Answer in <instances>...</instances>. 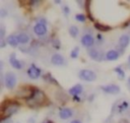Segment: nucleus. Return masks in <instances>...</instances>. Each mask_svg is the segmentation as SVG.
I'll list each match as a JSON object with an SVG mask.
<instances>
[{
  "label": "nucleus",
  "instance_id": "c756f323",
  "mask_svg": "<svg viewBox=\"0 0 130 123\" xmlns=\"http://www.w3.org/2000/svg\"><path fill=\"white\" fill-rule=\"evenodd\" d=\"M77 3H78V5H79L81 8L85 9V4H86V1H79V0H77Z\"/></svg>",
  "mask_w": 130,
  "mask_h": 123
},
{
  "label": "nucleus",
  "instance_id": "9b49d317",
  "mask_svg": "<svg viewBox=\"0 0 130 123\" xmlns=\"http://www.w3.org/2000/svg\"><path fill=\"white\" fill-rule=\"evenodd\" d=\"M129 43H130V35L129 34H124V35H122L120 38H119V41H118V47H119V52L120 51H124L127 47H128V45H129Z\"/></svg>",
  "mask_w": 130,
  "mask_h": 123
},
{
  "label": "nucleus",
  "instance_id": "f8f14e48",
  "mask_svg": "<svg viewBox=\"0 0 130 123\" xmlns=\"http://www.w3.org/2000/svg\"><path fill=\"white\" fill-rule=\"evenodd\" d=\"M51 63L55 66H63L66 65V59L59 53H55L51 57Z\"/></svg>",
  "mask_w": 130,
  "mask_h": 123
},
{
  "label": "nucleus",
  "instance_id": "6e6552de",
  "mask_svg": "<svg viewBox=\"0 0 130 123\" xmlns=\"http://www.w3.org/2000/svg\"><path fill=\"white\" fill-rule=\"evenodd\" d=\"M26 74L31 79H38L42 74V69L40 67H38L36 64L31 63L26 70Z\"/></svg>",
  "mask_w": 130,
  "mask_h": 123
},
{
  "label": "nucleus",
  "instance_id": "4468645a",
  "mask_svg": "<svg viewBox=\"0 0 130 123\" xmlns=\"http://www.w3.org/2000/svg\"><path fill=\"white\" fill-rule=\"evenodd\" d=\"M73 116V111L71 108H68V107H64V108H61L59 110V117L63 120H66V119H69Z\"/></svg>",
  "mask_w": 130,
  "mask_h": 123
},
{
  "label": "nucleus",
  "instance_id": "dca6fc26",
  "mask_svg": "<svg viewBox=\"0 0 130 123\" xmlns=\"http://www.w3.org/2000/svg\"><path fill=\"white\" fill-rule=\"evenodd\" d=\"M82 91H83V86H82V84H80V83H77V84L73 85L72 87H70V88L68 89V94H69L70 96H72V97L79 96Z\"/></svg>",
  "mask_w": 130,
  "mask_h": 123
},
{
  "label": "nucleus",
  "instance_id": "c85d7f7f",
  "mask_svg": "<svg viewBox=\"0 0 130 123\" xmlns=\"http://www.w3.org/2000/svg\"><path fill=\"white\" fill-rule=\"evenodd\" d=\"M5 27L3 25H1L0 27V40H5Z\"/></svg>",
  "mask_w": 130,
  "mask_h": 123
},
{
  "label": "nucleus",
  "instance_id": "b1692460",
  "mask_svg": "<svg viewBox=\"0 0 130 123\" xmlns=\"http://www.w3.org/2000/svg\"><path fill=\"white\" fill-rule=\"evenodd\" d=\"M41 4H42V1H40V0H30V1L27 2V5H28L30 8H32V9H35V8H37V7H39V6H41Z\"/></svg>",
  "mask_w": 130,
  "mask_h": 123
},
{
  "label": "nucleus",
  "instance_id": "393cba45",
  "mask_svg": "<svg viewBox=\"0 0 130 123\" xmlns=\"http://www.w3.org/2000/svg\"><path fill=\"white\" fill-rule=\"evenodd\" d=\"M86 15L84 14V13H77L76 15H75V19L78 21V22H85L86 21Z\"/></svg>",
  "mask_w": 130,
  "mask_h": 123
},
{
  "label": "nucleus",
  "instance_id": "f03ea898",
  "mask_svg": "<svg viewBox=\"0 0 130 123\" xmlns=\"http://www.w3.org/2000/svg\"><path fill=\"white\" fill-rule=\"evenodd\" d=\"M25 104L27 105V107H29L31 109L43 107L47 104V96L42 89H40L38 87H35L32 96L28 100L25 101Z\"/></svg>",
  "mask_w": 130,
  "mask_h": 123
},
{
  "label": "nucleus",
  "instance_id": "2eb2a0df",
  "mask_svg": "<svg viewBox=\"0 0 130 123\" xmlns=\"http://www.w3.org/2000/svg\"><path fill=\"white\" fill-rule=\"evenodd\" d=\"M42 77H43V79H44L46 82H48L49 84H53V85H56V86H60V83L58 82V80H57L50 72L44 73V74L42 75Z\"/></svg>",
  "mask_w": 130,
  "mask_h": 123
},
{
  "label": "nucleus",
  "instance_id": "aec40b11",
  "mask_svg": "<svg viewBox=\"0 0 130 123\" xmlns=\"http://www.w3.org/2000/svg\"><path fill=\"white\" fill-rule=\"evenodd\" d=\"M94 28L102 32V33H106V32H110L112 29V27L108 24L102 23V22H94Z\"/></svg>",
  "mask_w": 130,
  "mask_h": 123
},
{
  "label": "nucleus",
  "instance_id": "a878e982",
  "mask_svg": "<svg viewBox=\"0 0 130 123\" xmlns=\"http://www.w3.org/2000/svg\"><path fill=\"white\" fill-rule=\"evenodd\" d=\"M79 56V47H74L70 52V57L72 59H76Z\"/></svg>",
  "mask_w": 130,
  "mask_h": 123
},
{
  "label": "nucleus",
  "instance_id": "4c0bfd02",
  "mask_svg": "<svg viewBox=\"0 0 130 123\" xmlns=\"http://www.w3.org/2000/svg\"><path fill=\"white\" fill-rule=\"evenodd\" d=\"M42 123H54L52 120H49V119H47V120H45V121H43Z\"/></svg>",
  "mask_w": 130,
  "mask_h": 123
},
{
  "label": "nucleus",
  "instance_id": "58836bf2",
  "mask_svg": "<svg viewBox=\"0 0 130 123\" xmlns=\"http://www.w3.org/2000/svg\"><path fill=\"white\" fill-rule=\"evenodd\" d=\"M54 3H55V4H60V3H61V1H60V0H55V1H54Z\"/></svg>",
  "mask_w": 130,
  "mask_h": 123
},
{
  "label": "nucleus",
  "instance_id": "473e14b6",
  "mask_svg": "<svg viewBox=\"0 0 130 123\" xmlns=\"http://www.w3.org/2000/svg\"><path fill=\"white\" fill-rule=\"evenodd\" d=\"M6 40H0V48H4L6 46Z\"/></svg>",
  "mask_w": 130,
  "mask_h": 123
},
{
  "label": "nucleus",
  "instance_id": "c9c22d12",
  "mask_svg": "<svg viewBox=\"0 0 130 123\" xmlns=\"http://www.w3.org/2000/svg\"><path fill=\"white\" fill-rule=\"evenodd\" d=\"M118 123H129V121H128L127 119H121Z\"/></svg>",
  "mask_w": 130,
  "mask_h": 123
},
{
  "label": "nucleus",
  "instance_id": "0eeeda50",
  "mask_svg": "<svg viewBox=\"0 0 130 123\" xmlns=\"http://www.w3.org/2000/svg\"><path fill=\"white\" fill-rule=\"evenodd\" d=\"M100 88L104 94H107V95H118L120 93V90H121L120 86L118 84H115V83L101 85Z\"/></svg>",
  "mask_w": 130,
  "mask_h": 123
},
{
  "label": "nucleus",
  "instance_id": "ddd939ff",
  "mask_svg": "<svg viewBox=\"0 0 130 123\" xmlns=\"http://www.w3.org/2000/svg\"><path fill=\"white\" fill-rule=\"evenodd\" d=\"M9 63L10 65L14 68V69H17V70H20L22 68V63L17 59L15 53H11L10 56H9Z\"/></svg>",
  "mask_w": 130,
  "mask_h": 123
},
{
  "label": "nucleus",
  "instance_id": "7c9ffc66",
  "mask_svg": "<svg viewBox=\"0 0 130 123\" xmlns=\"http://www.w3.org/2000/svg\"><path fill=\"white\" fill-rule=\"evenodd\" d=\"M6 15H7L6 10H5L4 8H1V9H0V16H1V17H5Z\"/></svg>",
  "mask_w": 130,
  "mask_h": 123
},
{
  "label": "nucleus",
  "instance_id": "cd10ccee",
  "mask_svg": "<svg viewBox=\"0 0 130 123\" xmlns=\"http://www.w3.org/2000/svg\"><path fill=\"white\" fill-rule=\"evenodd\" d=\"M52 44H53V47L55 48V49H57V50H59L60 49V41L58 40V39H54L53 40V42H52Z\"/></svg>",
  "mask_w": 130,
  "mask_h": 123
},
{
  "label": "nucleus",
  "instance_id": "f3484780",
  "mask_svg": "<svg viewBox=\"0 0 130 123\" xmlns=\"http://www.w3.org/2000/svg\"><path fill=\"white\" fill-rule=\"evenodd\" d=\"M5 40H6L7 45L11 46L12 48H16V47L18 46V44H19V42H18V38H17V35H14V34H11V35L7 36Z\"/></svg>",
  "mask_w": 130,
  "mask_h": 123
},
{
  "label": "nucleus",
  "instance_id": "1a4fd4ad",
  "mask_svg": "<svg viewBox=\"0 0 130 123\" xmlns=\"http://www.w3.org/2000/svg\"><path fill=\"white\" fill-rule=\"evenodd\" d=\"M80 43L84 48L90 49L94 45V38L90 34H84L80 39Z\"/></svg>",
  "mask_w": 130,
  "mask_h": 123
},
{
  "label": "nucleus",
  "instance_id": "ea45409f",
  "mask_svg": "<svg viewBox=\"0 0 130 123\" xmlns=\"http://www.w3.org/2000/svg\"><path fill=\"white\" fill-rule=\"evenodd\" d=\"M127 83H128V85L130 86V76L128 77V79H127Z\"/></svg>",
  "mask_w": 130,
  "mask_h": 123
},
{
  "label": "nucleus",
  "instance_id": "72a5a7b5",
  "mask_svg": "<svg viewBox=\"0 0 130 123\" xmlns=\"http://www.w3.org/2000/svg\"><path fill=\"white\" fill-rule=\"evenodd\" d=\"M72 100L76 103H80L81 102V99L79 98V96H76V97H72Z\"/></svg>",
  "mask_w": 130,
  "mask_h": 123
},
{
  "label": "nucleus",
  "instance_id": "39448f33",
  "mask_svg": "<svg viewBox=\"0 0 130 123\" xmlns=\"http://www.w3.org/2000/svg\"><path fill=\"white\" fill-rule=\"evenodd\" d=\"M78 77L81 80L91 82V81H94L96 79V74L94 71H92L90 69H81L78 72Z\"/></svg>",
  "mask_w": 130,
  "mask_h": 123
},
{
  "label": "nucleus",
  "instance_id": "4be33fe9",
  "mask_svg": "<svg viewBox=\"0 0 130 123\" xmlns=\"http://www.w3.org/2000/svg\"><path fill=\"white\" fill-rule=\"evenodd\" d=\"M116 106H117L118 112H119V113H122V112H124L125 110H127V108H128L129 105H128V103H127L126 101H122V102L117 103Z\"/></svg>",
  "mask_w": 130,
  "mask_h": 123
},
{
  "label": "nucleus",
  "instance_id": "a211bd4d",
  "mask_svg": "<svg viewBox=\"0 0 130 123\" xmlns=\"http://www.w3.org/2000/svg\"><path fill=\"white\" fill-rule=\"evenodd\" d=\"M119 57H120V52L118 50H114V49L113 50H109L105 55V58L108 61H115Z\"/></svg>",
  "mask_w": 130,
  "mask_h": 123
},
{
  "label": "nucleus",
  "instance_id": "f257e3e1",
  "mask_svg": "<svg viewBox=\"0 0 130 123\" xmlns=\"http://www.w3.org/2000/svg\"><path fill=\"white\" fill-rule=\"evenodd\" d=\"M20 109V103L16 100H5L1 104V114H0V121L10 119V117L16 114Z\"/></svg>",
  "mask_w": 130,
  "mask_h": 123
},
{
  "label": "nucleus",
  "instance_id": "412c9836",
  "mask_svg": "<svg viewBox=\"0 0 130 123\" xmlns=\"http://www.w3.org/2000/svg\"><path fill=\"white\" fill-rule=\"evenodd\" d=\"M113 70H114V72L117 74L119 80H124V79H125L126 74H125V71H124V69L122 68V66H116Z\"/></svg>",
  "mask_w": 130,
  "mask_h": 123
},
{
  "label": "nucleus",
  "instance_id": "9d476101",
  "mask_svg": "<svg viewBox=\"0 0 130 123\" xmlns=\"http://www.w3.org/2000/svg\"><path fill=\"white\" fill-rule=\"evenodd\" d=\"M32 29H34V33H35L38 37H43V36H45V35L47 34V32H48L47 24H45V23H43V22H40V21H38V22L34 25Z\"/></svg>",
  "mask_w": 130,
  "mask_h": 123
},
{
  "label": "nucleus",
  "instance_id": "2f4dec72",
  "mask_svg": "<svg viewBox=\"0 0 130 123\" xmlns=\"http://www.w3.org/2000/svg\"><path fill=\"white\" fill-rule=\"evenodd\" d=\"M95 39H96V42H102V41L104 40V38H103V36H102L101 34H98Z\"/></svg>",
  "mask_w": 130,
  "mask_h": 123
},
{
  "label": "nucleus",
  "instance_id": "f704fd0d",
  "mask_svg": "<svg viewBox=\"0 0 130 123\" xmlns=\"http://www.w3.org/2000/svg\"><path fill=\"white\" fill-rule=\"evenodd\" d=\"M0 123H11V119H6L3 121H0Z\"/></svg>",
  "mask_w": 130,
  "mask_h": 123
},
{
  "label": "nucleus",
  "instance_id": "423d86ee",
  "mask_svg": "<svg viewBox=\"0 0 130 123\" xmlns=\"http://www.w3.org/2000/svg\"><path fill=\"white\" fill-rule=\"evenodd\" d=\"M87 55L89 56V58H91L92 60L96 61V62H102L104 61L106 58H105V55L101 50L99 49H95V48H90L87 50Z\"/></svg>",
  "mask_w": 130,
  "mask_h": 123
},
{
  "label": "nucleus",
  "instance_id": "a19ab883",
  "mask_svg": "<svg viewBox=\"0 0 130 123\" xmlns=\"http://www.w3.org/2000/svg\"><path fill=\"white\" fill-rule=\"evenodd\" d=\"M127 64L130 66V55H129V57H128V62H127Z\"/></svg>",
  "mask_w": 130,
  "mask_h": 123
},
{
  "label": "nucleus",
  "instance_id": "e433bc0d",
  "mask_svg": "<svg viewBox=\"0 0 130 123\" xmlns=\"http://www.w3.org/2000/svg\"><path fill=\"white\" fill-rule=\"evenodd\" d=\"M70 123H81V121H79V120H77V119H74V120H72Z\"/></svg>",
  "mask_w": 130,
  "mask_h": 123
},
{
  "label": "nucleus",
  "instance_id": "20e7f679",
  "mask_svg": "<svg viewBox=\"0 0 130 123\" xmlns=\"http://www.w3.org/2000/svg\"><path fill=\"white\" fill-rule=\"evenodd\" d=\"M3 81H4V85H5V87H6L7 89H9V90H12V89L16 86L17 77H16V75H15L14 72H12V71H8V72L5 73Z\"/></svg>",
  "mask_w": 130,
  "mask_h": 123
},
{
  "label": "nucleus",
  "instance_id": "5701e85b",
  "mask_svg": "<svg viewBox=\"0 0 130 123\" xmlns=\"http://www.w3.org/2000/svg\"><path fill=\"white\" fill-rule=\"evenodd\" d=\"M68 33L72 38H76L79 34V28L76 25H70L68 28Z\"/></svg>",
  "mask_w": 130,
  "mask_h": 123
},
{
  "label": "nucleus",
  "instance_id": "bb28decb",
  "mask_svg": "<svg viewBox=\"0 0 130 123\" xmlns=\"http://www.w3.org/2000/svg\"><path fill=\"white\" fill-rule=\"evenodd\" d=\"M62 11H63V14L65 15V16H68L69 15V13H70V8H69V6L68 5H63L62 6Z\"/></svg>",
  "mask_w": 130,
  "mask_h": 123
},
{
  "label": "nucleus",
  "instance_id": "6ab92c4d",
  "mask_svg": "<svg viewBox=\"0 0 130 123\" xmlns=\"http://www.w3.org/2000/svg\"><path fill=\"white\" fill-rule=\"evenodd\" d=\"M17 38H18L19 44H22V45H26V44L29 42V40H30L29 35L26 34V33H24V32L19 33V34L17 35Z\"/></svg>",
  "mask_w": 130,
  "mask_h": 123
},
{
  "label": "nucleus",
  "instance_id": "7ed1b4c3",
  "mask_svg": "<svg viewBox=\"0 0 130 123\" xmlns=\"http://www.w3.org/2000/svg\"><path fill=\"white\" fill-rule=\"evenodd\" d=\"M34 88L35 86H31L29 84H26V85H21L19 86L16 91H15V98L16 99H20V100H28L31 96H32V93H34Z\"/></svg>",
  "mask_w": 130,
  "mask_h": 123
}]
</instances>
